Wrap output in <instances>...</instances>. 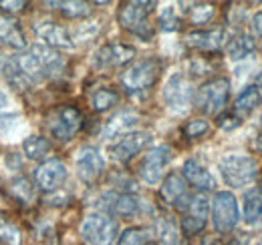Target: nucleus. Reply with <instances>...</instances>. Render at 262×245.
<instances>
[{
  "label": "nucleus",
  "instance_id": "obj_22",
  "mask_svg": "<svg viewBox=\"0 0 262 245\" xmlns=\"http://www.w3.org/2000/svg\"><path fill=\"white\" fill-rule=\"evenodd\" d=\"M0 42L12 46V48H27L25 32L20 31L18 22L6 14H0Z\"/></svg>",
  "mask_w": 262,
  "mask_h": 245
},
{
  "label": "nucleus",
  "instance_id": "obj_14",
  "mask_svg": "<svg viewBox=\"0 0 262 245\" xmlns=\"http://www.w3.org/2000/svg\"><path fill=\"white\" fill-rule=\"evenodd\" d=\"M34 179L38 189L42 191H57L67 179V167L61 159H49L34 169Z\"/></svg>",
  "mask_w": 262,
  "mask_h": 245
},
{
  "label": "nucleus",
  "instance_id": "obj_5",
  "mask_svg": "<svg viewBox=\"0 0 262 245\" xmlns=\"http://www.w3.org/2000/svg\"><path fill=\"white\" fill-rule=\"evenodd\" d=\"M230 81L224 77H216L204 83L196 92V107L206 115H216L228 103Z\"/></svg>",
  "mask_w": 262,
  "mask_h": 245
},
{
  "label": "nucleus",
  "instance_id": "obj_24",
  "mask_svg": "<svg viewBox=\"0 0 262 245\" xmlns=\"http://www.w3.org/2000/svg\"><path fill=\"white\" fill-rule=\"evenodd\" d=\"M0 70H2V77L6 79V83L12 89H16V91H25L31 85L27 81V77L23 75V70L18 66V61H14V59H4L2 64H0Z\"/></svg>",
  "mask_w": 262,
  "mask_h": 245
},
{
  "label": "nucleus",
  "instance_id": "obj_34",
  "mask_svg": "<svg viewBox=\"0 0 262 245\" xmlns=\"http://www.w3.org/2000/svg\"><path fill=\"white\" fill-rule=\"evenodd\" d=\"M147 231L145 229H139V227H129L121 233V237L117 239L115 245H145L147 243Z\"/></svg>",
  "mask_w": 262,
  "mask_h": 245
},
{
  "label": "nucleus",
  "instance_id": "obj_31",
  "mask_svg": "<svg viewBox=\"0 0 262 245\" xmlns=\"http://www.w3.org/2000/svg\"><path fill=\"white\" fill-rule=\"evenodd\" d=\"M158 235L162 245H178V227L169 217L158 221Z\"/></svg>",
  "mask_w": 262,
  "mask_h": 245
},
{
  "label": "nucleus",
  "instance_id": "obj_3",
  "mask_svg": "<svg viewBox=\"0 0 262 245\" xmlns=\"http://www.w3.org/2000/svg\"><path fill=\"white\" fill-rule=\"evenodd\" d=\"M156 2H123L119 6V24L125 31L137 34L143 40H149L154 36V29L149 24V12L154 10Z\"/></svg>",
  "mask_w": 262,
  "mask_h": 245
},
{
  "label": "nucleus",
  "instance_id": "obj_30",
  "mask_svg": "<svg viewBox=\"0 0 262 245\" xmlns=\"http://www.w3.org/2000/svg\"><path fill=\"white\" fill-rule=\"evenodd\" d=\"M117 101H119V92L113 91V89H97V91L93 92V99H91L93 109L97 113H103V111L111 109L113 105H117Z\"/></svg>",
  "mask_w": 262,
  "mask_h": 245
},
{
  "label": "nucleus",
  "instance_id": "obj_23",
  "mask_svg": "<svg viewBox=\"0 0 262 245\" xmlns=\"http://www.w3.org/2000/svg\"><path fill=\"white\" fill-rule=\"evenodd\" d=\"M254 48H256L254 38H252L250 34H244V32L234 34L228 42H226V53H228V57L232 59V61L246 59L248 55L254 53Z\"/></svg>",
  "mask_w": 262,
  "mask_h": 245
},
{
  "label": "nucleus",
  "instance_id": "obj_27",
  "mask_svg": "<svg viewBox=\"0 0 262 245\" xmlns=\"http://www.w3.org/2000/svg\"><path fill=\"white\" fill-rule=\"evenodd\" d=\"M258 103H260L258 87H256V85H250V87H246L244 91L238 94V99H236V103H234V111L240 113V115H246V113H250Z\"/></svg>",
  "mask_w": 262,
  "mask_h": 245
},
{
  "label": "nucleus",
  "instance_id": "obj_6",
  "mask_svg": "<svg viewBox=\"0 0 262 245\" xmlns=\"http://www.w3.org/2000/svg\"><path fill=\"white\" fill-rule=\"evenodd\" d=\"M81 235L89 245H111L117 235V221L107 213H89L81 223Z\"/></svg>",
  "mask_w": 262,
  "mask_h": 245
},
{
  "label": "nucleus",
  "instance_id": "obj_15",
  "mask_svg": "<svg viewBox=\"0 0 262 245\" xmlns=\"http://www.w3.org/2000/svg\"><path fill=\"white\" fill-rule=\"evenodd\" d=\"M149 143H151V133H147V131H137V133L125 135L119 143H115V145L109 149V153H111V157H113L117 163H127V161H131L141 149H145Z\"/></svg>",
  "mask_w": 262,
  "mask_h": 245
},
{
  "label": "nucleus",
  "instance_id": "obj_13",
  "mask_svg": "<svg viewBox=\"0 0 262 245\" xmlns=\"http://www.w3.org/2000/svg\"><path fill=\"white\" fill-rule=\"evenodd\" d=\"M164 99L167 107H171L173 111H186L188 105L192 103V87H190L188 79L180 72L171 75L169 81L165 83Z\"/></svg>",
  "mask_w": 262,
  "mask_h": 245
},
{
  "label": "nucleus",
  "instance_id": "obj_12",
  "mask_svg": "<svg viewBox=\"0 0 262 245\" xmlns=\"http://www.w3.org/2000/svg\"><path fill=\"white\" fill-rule=\"evenodd\" d=\"M135 57V48L121 44V42H107L99 48L93 57V62L97 68H113V66H121L133 61Z\"/></svg>",
  "mask_w": 262,
  "mask_h": 245
},
{
  "label": "nucleus",
  "instance_id": "obj_17",
  "mask_svg": "<svg viewBox=\"0 0 262 245\" xmlns=\"http://www.w3.org/2000/svg\"><path fill=\"white\" fill-rule=\"evenodd\" d=\"M34 32L49 48H73V38L61 24L53 20H40L34 24Z\"/></svg>",
  "mask_w": 262,
  "mask_h": 245
},
{
  "label": "nucleus",
  "instance_id": "obj_37",
  "mask_svg": "<svg viewBox=\"0 0 262 245\" xmlns=\"http://www.w3.org/2000/svg\"><path fill=\"white\" fill-rule=\"evenodd\" d=\"M240 117L238 115H234V113H224V115H220L218 117V127L220 129H224V131H232V129H236L238 125H240Z\"/></svg>",
  "mask_w": 262,
  "mask_h": 245
},
{
  "label": "nucleus",
  "instance_id": "obj_11",
  "mask_svg": "<svg viewBox=\"0 0 262 245\" xmlns=\"http://www.w3.org/2000/svg\"><path fill=\"white\" fill-rule=\"evenodd\" d=\"M105 171V161L95 147H83L77 155V175L83 183L93 185Z\"/></svg>",
  "mask_w": 262,
  "mask_h": 245
},
{
  "label": "nucleus",
  "instance_id": "obj_32",
  "mask_svg": "<svg viewBox=\"0 0 262 245\" xmlns=\"http://www.w3.org/2000/svg\"><path fill=\"white\" fill-rule=\"evenodd\" d=\"M0 241L6 245H20V229L0 215Z\"/></svg>",
  "mask_w": 262,
  "mask_h": 245
},
{
  "label": "nucleus",
  "instance_id": "obj_29",
  "mask_svg": "<svg viewBox=\"0 0 262 245\" xmlns=\"http://www.w3.org/2000/svg\"><path fill=\"white\" fill-rule=\"evenodd\" d=\"M8 191H10V195L16 197L20 203H27V201L33 199V185H31V181H29L25 175L12 177L10 183H8Z\"/></svg>",
  "mask_w": 262,
  "mask_h": 245
},
{
  "label": "nucleus",
  "instance_id": "obj_42",
  "mask_svg": "<svg viewBox=\"0 0 262 245\" xmlns=\"http://www.w3.org/2000/svg\"><path fill=\"white\" fill-rule=\"evenodd\" d=\"M260 141H262V119H260Z\"/></svg>",
  "mask_w": 262,
  "mask_h": 245
},
{
  "label": "nucleus",
  "instance_id": "obj_7",
  "mask_svg": "<svg viewBox=\"0 0 262 245\" xmlns=\"http://www.w3.org/2000/svg\"><path fill=\"white\" fill-rule=\"evenodd\" d=\"M212 219L218 233H230L238 223V203L230 191H218L212 203Z\"/></svg>",
  "mask_w": 262,
  "mask_h": 245
},
{
  "label": "nucleus",
  "instance_id": "obj_26",
  "mask_svg": "<svg viewBox=\"0 0 262 245\" xmlns=\"http://www.w3.org/2000/svg\"><path fill=\"white\" fill-rule=\"evenodd\" d=\"M262 217V187H254L244 193V219L256 223Z\"/></svg>",
  "mask_w": 262,
  "mask_h": 245
},
{
  "label": "nucleus",
  "instance_id": "obj_18",
  "mask_svg": "<svg viewBox=\"0 0 262 245\" xmlns=\"http://www.w3.org/2000/svg\"><path fill=\"white\" fill-rule=\"evenodd\" d=\"M103 209L107 215L133 217L139 211V199L133 193H107L103 197Z\"/></svg>",
  "mask_w": 262,
  "mask_h": 245
},
{
  "label": "nucleus",
  "instance_id": "obj_25",
  "mask_svg": "<svg viewBox=\"0 0 262 245\" xmlns=\"http://www.w3.org/2000/svg\"><path fill=\"white\" fill-rule=\"evenodd\" d=\"M23 153L31 161H42L51 153V141L47 137H40V135H31L23 141Z\"/></svg>",
  "mask_w": 262,
  "mask_h": 245
},
{
  "label": "nucleus",
  "instance_id": "obj_19",
  "mask_svg": "<svg viewBox=\"0 0 262 245\" xmlns=\"http://www.w3.org/2000/svg\"><path fill=\"white\" fill-rule=\"evenodd\" d=\"M224 40V29H208V31H192L186 34V42L198 48V51H206V53H212V51H218L220 44Z\"/></svg>",
  "mask_w": 262,
  "mask_h": 245
},
{
  "label": "nucleus",
  "instance_id": "obj_9",
  "mask_svg": "<svg viewBox=\"0 0 262 245\" xmlns=\"http://www.w3.org/2000/svg\"><path fill=\"white\" fill-rule=\"evenodd\" d=\"M171 159V149L167 145H160V147H154L151 151L143 155V159L139 161V177L145 181V183H158L162 173H164L165 165L169 163Z\"/></svg>",
  "mask_w": 262,
  "mask_h": 245
},
{
  "label": "nucleus",
  "instance_id": "obj_20",
  "mask_svg": "<svg viewBox=\"0 0 262 245\" xmlns=\"http://www.w3.org/2000/svg\"><path fill=\"white\" fill-rule=\"evenodd\" d=\"M139 117L131 111H121L115 117H111L103 127V137L105 139H113V137H125L133 133V129L137 127Z\"/></svg>",
  "mask_w": 262,
  "mask_h": 245
},
{
  "label": "nucleus",
  "instance_id": "obj_40",
  "mask_svg": "<svg viewBox=\"0 0 262 245\" xmlns=\"http://www.w3.org/2000/svg\"><path fill=\"white\" fill-rule=\"evenodd\" d=\"M6 105H8V96H6L4 92L0 91V111H2V109H4Z\"/></svg>",
  "mask_w": 262,
  "mask_h": 245
},
{
  "label": "nucleus",
  "instance_id": "obj_28",
  "mask_svg": "<svg viewBox=\"0 0 262 245\" xmlns=\"http://www.w3.org/2000/svg\"><path fill=\"white\" fill-rule=\"evenodd\" d=\"M49 6L57 8L69 18H83L91 14V4L89 2H79V0H69V2H49Z\"/></svg>",
  "mask_w": 262,
  "mask_h": 245
},
{
  "label": "nucleus",
  "instance_id": "obj_35",
  "mask_svg": "<svg viewBox=\"0 0 262 245\" xmlns=\"http://www.w3.org/2000/svg\"><path fill=\"white\" fill-rule=\"evenodd\" d=\"M158 22H160V29L165 32H173L180 29V18H178L173 6H165L164 10H162V14H160Z\"/></svg>",
  "mask_w": 262,
  "mask_h": 245
},
{
  "label": "nucleus",
  "instance_id": "obj_39",
  "mask_svg": "<svg viewBox=\"0 0 262 245\" xmlns=\"http://www.w3.org/2000/svg\"><path fill=\"white\" fill-rule=\"evenodd\" d=\"M252 29H254V32H256L258 36H262V12H256V14L252 16Z\"/></svg>",
  "mask_w": 262,
  "mask_h": 245
},
{
  "label": "nucleus",
  "instance_id": "obj_8",
  "mask_svg": "<svg viewBox=\"0 0 262 245\" xmlns=\"http://www.w3.org/2000/svg\"><path fill=\"white\" fill-rule=\"evenodd\" d=\"M83 125V115L77 107L73 105H67V107H61L55 117L51 119V133L55 139L59 141H71L75 137V133L81 129Z\"/></svg>",
  "mask_w": 262,
  "mask_h": 245
},
{
  "label": "nucleus",
  "instance_id": "obj_2",
  "mask_svg": "<svg viewBox=\"0 0 262 245\" xmlns=\"http://www.w3.org/2000/svg\"><path fill=\"white\" fill-rule=\"evenodd\" d=\"M160 72H162V62L156 57H147V59L135 61L121 72V77H119L121 79V87L125 89L127 94L141 96L158 83Z\"/></svg>",
  "mask_w": 262,
  "mask_h": 245
},
{
  "label": "nucleus",
  "instance_id": "obj_36",
  "mask_svg": "<svg viewBox=\"0 0 262 245\" xmlns=\"http://www.w3.org/2000/svg\"><path fill=\"white\" fill-rule=\"evenodd\" d=\"M208 129H210V125H208L206 119H192V121L186 122V127H184V135H186L188 139H198V137L206 135Z\"/></svg>",
  "mask_w": 262,
  "mask_h": 245
},
{
  "label": "nucleus",
  "instance_id": "obj_1",
  "mask_svg": "<svg viewBox=\"0 0 262 245\" xmlns=\"http://www.w3.org/2000/svg\"><path fill=\"white\" fill-rule=\"evenodd\" d=\"M18 66L29 83H38L47 77L59 75L65 66V61L63 57H59V53H55L47 44L36 42L23 53V57L18 59Z\"/></svg>",
  "mask_w": 262,
  "mask_h": 245
},
{
  "label": "nucleus",
  "instance_id": "obj_10",
  "mask_svg": "<svg viewBox=\"0 0 262 245\" xmlns=\"http://www.w3.org/2000/svg\"><path fill=\"white\" fill-rule=\"evenodd\" d=\"M186 209L188 213L182 217V231L186 235H196L206 227V221H208V211H210L208 197L204 193H198L190 199Z\"/></svg>",
  "mask_w": 262,
  "mask_h": 245
},
{
  "label": "nucleus",
  "instance_id": "obj_21",
  "mask_svg": "<svg viewBox=\"0 0 262 245\" xmlns=\"http://www.w3.org/2000/svg\"><path fill=\"white\" fill-rule=\"evenodd\" d=\"M184 179H186V183L194 185L200 191L214 189V177L210 175V171L202 163H198L196 159H188L184 163Z\"/></svg>",
  "mask_w": 262,
  "mask_h": 245
},
{
  "label": "nucleus",
  "instance_id": "obj_33",
  "mask_svg": "<svg viewBox=\"0 0 262 245\" xmlns=\"http://www.w3.org/2000/svg\"><path fill=\"white\" fill-rule=\"evenodd\" d=\"M216 8L214 4H206V2H198V4H192L190 8V20L194 24H206L212 16H214Z\"/></svg>",
  "mask_w": 262,
  "mask_h": 245
},
{
  "label": "nucleus",
  "instance_id": "obj_16",
  "mask_svg": "<svg viewBox=\"0 0 262 245\" xmlns=\"http://www.w3.org/2000/svg\"><path fill=\"white\" fill-rule=\"evenodd\" d=\"M160 197L167 205H173L178 209H186L190 203V193H188V185L186 179L180 173H169L164 179V183L160 187Z\"/></svg>",
  "mask_w": 262,
  "mask_h": 245
},
{
  "label": "nucleus",
  "instance_id": "obj_4",
  "mask_svg": "<svg viewBox=\"0 0 262 245\" xmlns=\"http://www.w3.org/2000/svg\"><path fill=\"white\" fill-rule=\"evenodd\" d=\"M220 173L224 177V181L230 187H242L254 181L256 173H258V165L254 157L248 155H228L220 161Z\"/></svg>",
  "mask_w": 262,
  "mask_h": 245
},
{
  "label": "nucleus",
  "instance_id": "obj_41",
  "mask_svg": "<svg viewBox=\"0 0 262 245\" xmlns=\"http://www.w3.org/2000/svg\"><path fill=\"white\" fill-rule=\"evenodd\" d=\"M258 89H262V75L258 77Z\"/></svg>",
  "mask_w": 262,
  "mask_h": 245
},
{
  "label": "nucleus",
  "instance_id": "obj_38",
  "mask_svg": "<svg viewBox=\"0 0 262 245\" xmlns=\"http://www.w3.org/2000/svg\"><path fill=\"white\" fill-rule=\"evenodd\" d=\"M27 6H29V2H23V0H2L0 2V8L6 12H16V10H23Z\"/></svg>",
  "mask_w": 262,
  "mask_h": 245
}]
</instances>
